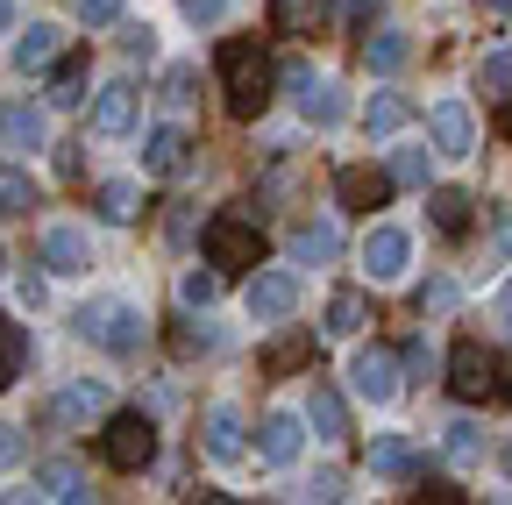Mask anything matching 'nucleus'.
<instances>
[{
    "label": "nucleus",
    "mask_w": 512,
    "mask_h": 505,
    "mask_svg": "<svg viewBox=\"0 0 512 505\" xmlns=\"http://www.w3.org/2000/svg\"><path fill=\"white\" fill-rule=\"evenodd\" d=\"M420 313H456V278H434L420 292Z\"/></svg>",
    "instance_id": "a19ab883"
},
{
    "label": "nucleus",
    "mask_w": 512,
    "mask_h": 505,
    "mask_svg": "<svg viewBox=\"0 0 512 505\" xmlns=\"http://www.w3.org/2000/svg\"><path fill=\"white\" fill-rule=\"evenodd\" d=\"M306 427H313V441H349V413H342V392L313 385V399H306Z\"/></svg>",
    "instance_id": "5701e85b"
},
{
    "label": "nucleus",
    "mask_w": 512,
    "mask_h": 505,
    "mask_svg": "<svg viewBox=\"0 0 512 505\" xmlns=\"http://www.w3.org/2000/svg\"><path fill=\"white\" fill-rule=\"evenodd\" d=\"M399 363H406V370H420V377H427V370H434V349H427V342H406V356H399Z\"/></svg>",
    "instance_id": "37998d69"
},
{
    "label": "nucleus",
    "mask_w": 512,
    "mask_h": 505,
    "mask_svg": "<svg viewBox=\"0 0 512 505\" xmlns=\"http://www.w3.org/2000/svg\"><path fill=\"white\" fill-rule=\"evenodd\" d=\"M498 328H505V335H512V278H505V285H498Z\"/></svg>",
    "instance_id": "a18cd8bd"
},
{
    "label": "nucleus",
    "mask_w": 512,
    "mask_h": 505,
    "mask_svg": "<svg viewBox=\"0 0 512 505\" xmlns=\"http://www.w3.org/2000/svg\"><path fill=\"white\" fill-rule=\"evenodd\" d=\"M228 8H235V0H178V15H185L192 29H221Z\"/></svg>",
    "instance_id": "4c0bfd02"
},
{
    "label": "nucleus",
    "mask_w": 512,
    "mask_h": 505,
    "mask_svg": "<svg viewBox=\"0 0 512 505\" xmlns=\"http://www.w3.org/2000/svg\"><path fill=\"white\" fill-rule=\"evenodd\" d=\"M477 93H491V100H512V50H491L484 65H477Z\"/></svg>",
    "instance_id": "c9c22d12"
},
{
    "label": "nucleus",
    "mask_w": 512,
    "mask_h": 505,
    "mask_svg": "<svg viewBox=\"0 0 512 505\" xmlns=\"http://www.w3.org/2000/svg\"><path fill=\"white\" fill-rule=\"evenodd\" d=\"M413 271V235L399 228V221H377L370 235H363V278L370 285H399Z\"/></svg>",
    "instance_id": "423d86ee"
},
{
    "label": "nucleus",
    "mask_w": 512,
    "mask_h": 505,
    "mask_svg": "<svg viewBox=\"0 0 512 505\" xmlns=\"http://www.w3.org/2000/svg\"><path fill=\"white\" fill-rule=\"evenodd\" d=\"M271 22L285 36H313L320 22H328V0H271Z\"/></svg>",
    "instance_id": "cd10ccee"
},
{
    "label": "nucleus",
    "mask_w": 512,
    "mask_h": 505,
    "mask_svg": "<svg viewBox=\"0 0 512 505\" xmlns=\"http://www.w3.org/2000/svg\"><path fill=\"white\" fill-rule=\"evenodd\" d=\"M121 57H128V65H150V57H157V29H128L121 36Z\"/></svg>",
    "instance_id": "ea45409f"
},
{
    "label": "nucleus",
    "mask_w": 512,
    "mask_h": 505,
    "mask_svg": "<svg viewBox=\"0 0 512 505\" xmlns=\"http://www.w3.org/2000/svg\"><path fill=\"white\" fill-rule=\"evenodd\" d=\"M0 143L22 150V157L50 150V114H43V107H29V100H8V107H0Z\"/></svg>",
    "instance_id": "2eb2a0df"
},
{
    "label": "nucleus",
    "mask_w": 512,
    "mask_h": 505,
    "mask_svg": "<svg viewBox=\"0 0 512 505\" xmlns=\"http://www.w3.org/2000/svg\"><path fill=\"white\" fill-rule=\"evenodd\" d=\"M57 50H64V29H57V22H29V29L15 36V72H43Z\"/></svg>",
    "instance_id": "4be33fe9"
},
{
    "label": "nucleus",
    "mask_w": 512,
    "mask_h": 505,
    "mask_svg": "<svg viewBox=\"0 0 512 505\" xmlns=\"http://www.w3.org/2000/svg\"><path fill=\"white\" fill-rule=\"evenodd\" d=\"M335 193H342V207H384V193H392V171L342 164V171H335Z\"/></svg>",
    "instance_id": "aec40b11"
},
{
    "label": "nucleus",
    "mask_w": 512,
    "mask_h": 505,
    "mask_svg": "<svg viewBox=\"0 0 512 505\" xmlns=\"http://www.w3.org/2000/svg\"><path fill=\"white\" fill-rule=\"evenodd\" d=\"M271 86H278V72H271V57L256 50V43H221V93H228V114H264L271 107Z\"/></svg>",
    "instance_id": "f257e3e1"
},
{
    "label": "nucleus",
    "mask_w": 512,
    "mask_h": 505,
    "mask_svg": "<svg viewBox=\"0 0 512 505\" xmlns=\"http://www.w3.org/2000/svg\"><path fill=\"white\" fill-rule=\"evenodd\" d=\"M72 15H79V29H114L121 22V0H72Z\"/></svg>",
    "instance_id": "58836bf2"
},
{
    "label": "nucleus",
    "mask_w": 512,
    "mask_h": 505,
    "mask_svg": "<svg viewBox=\"0 0 512 505\" xmlns=\"http://www.w3.org/2000/svg\"><path fill=\"white\" fill-rule=\"evenodd\" d=\"M36 207V178L22 164H0V214H29Z\"/></svg>",
    "instance_id": "473e14b6"
},
{
    "label": "nucleus",
    "mask_w": 512,
    "mask_h": 505,
    "mask_svg": "<svg viewBox=\"0 0 512 505\" xmlns=\"http://www.w3.org/2000/svg\"><path fill=\"white\" fill-rule=\"evenodd\" d=\"M299 449H306V413L271 406L264 420H256V456H264L271 470H292V463H299Z\"/></svg>",
    "instance_id": "4468645a"
},
{
    "label": "nucleus",
    "mask_w": 512,
    "mask_h": 505,
    "mask_svg": "<svg viewBox=\"0 0 512 505\" xmlns=\"http://www.w3.org/2000/svg\"><path fill=\"white\" fill-rule=\"evenodd\" d=\"M0 278H8V242H0Z\"/></svg>",
    "instance_id": "603ef678"
},
{
    "label": "nucleus",
    "mask_w": 512,
    "mask_h": 505,
    "mask_svg": "<svg viewBox=\"0 0 512 505\" xmlns=\"http://www.w3.org/2000/svg\"><path fill=\"white\" fill-rule=\"evenodd\" d=\"M377 8H384V0H349V22H356V29H363V22H370V15H377Z\"/></svg>",
    "instance_id": "49530a36"
},
{
    "label": "nucleus",
    "mask_w": 512,
    "mask_h": 505,
    "mask_svg": "<svg viewBox=\"0 0 512 505\" xmlns=\"http://www.w3.org/2000/svg\"><path fill=\"white\" fill-rule=\"evenodd\" d=\"M491 249H498V257L512 264V221H498V235H491Z\"/></svg>",
    "instance_id": "de8ad7c7"
},
{
    "label": "nucleus",
    "mask_w": 512,
    "mask_h": 505,
    "mask_svg": "<svg viewBox=\"0 0 512 505\" xmlns=\"http://www.w3.org/2000/svg\"><path fill=\"white\" fill-rule=\"evenodd\" d=\"M192 100H200V72H192V65H171V72H164V107H192Z\"/></svg>",
    "instance_id": "e433bc0d"
},
{
    "label": "nucleus",
    "mask_w": 512,
    "mask_h": 505,
    "mask_svg": "<svg viewBox=\"0 0 512 505\" xmlns=\"http://www.w3.org/2000/svg\"><path fill=\"white\" fill-rule=\"evenodd\" d=\"M100 456H107L114 470H150V463H157V420H150V413H114V420L100 427Z\"/></svg>",
    "instance_id": "7ed1b4c3"
},
{
    "label": "nucleus",
    "mask_w": 512,
    "mask_h": 505,
    "mask_svg": "<svg viewBox=\"0 0 512 505\" xmlns=\"http://www.w3.org/2000/svg\"><path fill=\"white\" fill-rule=\"evenodd\" d=\"M392 185H413V193H427V178H434V143H392Z\"/></svg>",
    "instance_id": "393cba45"
},
{
    "label": "nucleus",
    "mask_w": 512,
    "mask_h": 505,
    "mask_svg": "<svg viewBox=\"0 0 512 505\" xmlns=\"http://www.w3.org/2000/svg\"><path fill=\"white\" fill-rule=\"evenodd\" d=\"M43 271L50 278H86L93 271V235L79 221H50L43 228Z\"/></svg>",
    "instance_id": "9b49d317"
},
{
    "label": "nucleus",
    "mask_w": 512,
    "mask_h": 505,
    "mask_svg": "<svg viewBox=\"0 0 512 505\" xmlns=\"http://www.w3.org/2000/svg\"><path fill=\"white\" fill-rule=\"evenodd\" d=\"M285 93L299 100V114L313 121V129H342V121H349V93H342V79H320L313 65H292V72H285Z\"/></svg>",
    "instance_id": "20e7f679"
},
{
    "label": "nucleus",
    "mask_w": 512,
    "mask_h": 505,
    "mask_svg": "<svg viewBox=\"0 0 512 505\" xmlns=\"http://www.w3.org/2000/svg\"><path fill=\"white\" fill-rule=\"evenodd\" d=\"M200 441H207L214 463H242V456H249V420H242V406H235V399H214V406L200 413Z\"/></svg>",
    "instance_id": "ddd939ff"
},
{
    "label": "nucleus",
    "mask_w": 512,
    "mask_h": 505,
    "mask_svg": "<svg viewBox=\"0 0 512 505\" xmlns=\"http://www.w3.org/2000/svg\"><path fill=\"white\" fill-rule=\"evenodd\" d=\"M448 392L470 399V406L498 392V363H491L484 342H456V349H448Z\"/></svg>",
    "instance_id": "f8f14e48"
},
{
    "label": "nucleus",
    "mask_w": 512,
    "mask_h": 505,
    "mask_svg": "<svg viewBox=\"0 0 512 505\" xmlns=\"http://www.w3.org/2000/svg\"><path fill=\"white\" fill-rule=\"evenodd\" d=\"M498 470H505V477H512V441H505V449H498Z\"/></svg>",
    "instance_id": "8fccbe9b"
},
{
    "label": "nucleus",
    "mask_w": 512,
    "mask_h": 505,
    "mask_svg": "<svg viewBox=\"0 0 512 505\" xmlns=\"http://www.w3.org/2000/svg\"><path fill=\"white\" fill-rule=\"evenodd\" d=\"M72 328H79L86 342H100L107 356H143V342H150V321H143V306H136V299L79 306V313H72Z\"/></svg>",
    "instance_id": "f03ea898"
},
{
    "label": "nucleus",
    "mask_w": 512,
    "mask_h": 505,
    "mask_svg": "<svg viewBox=\"0 0 512 505\" xmlns=\"http://www.w3.org/2000/svg\"><path fill=\"white\" fill-rule=\"evenodd\" d=\"M22 370H29V335L15 321H0V392H8Z\"/></svg>",
    "instance_id": "72a5a7b5"
},
{
    "label": "nucleus",
    "mask_w": 512,
    "mask_h": 505,
    "mask_svg": "<svg viewBox=\"0 0 512 505\" xmlns=\"http://www.w3.org/2000/svg\"><path fill=\"white\" fill-rule=\"evenodd\" d=\"M93 129L100 136H136L143 129V86L136 79H107L93 93Z\"/></svg>",
    "instance_id": "1a4fd4ad"
},
{
    "label": "nucleus",
    "mask_w": 512,
    "mask_h": 505,
    "mask_svg": "<svg viewBox=\"0 0 512 505\" xmlns=\"http://www.w3.org/2000/svg\"><path fill=\"white\" fill-rule=\"evenodd\" d=\"M484 8H491V15H512V0H484Z\"/></svg>",
    "instance_id": "3c124183"
},
{
    "label": "nucleus",
    "mask_w": 512,
    "mask_h": 505,
    "mask_svg": "<svg viewBox=\"0 0 512 505\" xmlns=\"http://www.w3.org/2000/svg\"><path fill=\"white\" fill-rule=\"evenodd\" d=\"M370 321V292H335L328 313H320V335H335V342H356Z\"/></svg>",
    "instance_id": "412c9836"
},
{
    "label": "nucleus",
    "mask_w": 512,
    "mask_h": 505,
    "mask_svg": "<svg viewBox=\"0 0 512 505\" xmlns=\"http://www.w3.org/2000/svg\"><path fill=\"white\" fill-rule=\"evenodd\" d=\"M306 498H342V470H313V484H306Z\"/></svg>",
    "instance_id": "79ce46f5"
},
{
    "label": "nucleus",
    "mask_w": 512,
    "mask_h": 505,
    "mask_svg": "<svg viewBox=\"0 0 512 505\" xmlns=\"http://www.w3.org/2000/svg\"><path fill=\"white\" fill-rule=\"evenodd\" d=\"M214 299H221V271H185L178 278V306L185 313H207Z\"/></svg>",
    "instance_id": "f704fd0d"
},
{
    "label": "nucleus",
    "mask_w": 512,
    "mask_h": 505,
    "mask_svg": "<svg viewBox=\"0 0 512 505\" xmlns=\"http://www.w3.org/2000/svg\"><path fill=\"white\" fill-rule=\"evenodd\" d=\"M185 129H171V121H157V129H143V178H178L185 171Z\"/></svg>",
    "instance_id": "dca6fc26"
},
{
    "label": "nucleus",
    "mask_w": 512,
    "mask_h": 505,
    "mask_svg": "<svg viewBox=\"0 0 512 505\" xmlns=\"http://www.w3.org/2000/svg\"><path fill=\"white\" fill-rule=\"evenodd\" d=\"M15 456H22V441H15V427H8V420H0V470H8Z\"/></svg>",
    "instance_id": "c03bdc74"
},
{
    "label": "nucleus",
    "mask_w": 512,
    "mask_h": 505,
    "mask_svg": "<svg viewBox=\"0 0 512 505\" xmlns=\"http://www.w3.org/2000/svg\"><path fill=\"white\" fill-rule=\"evenodd\" d=\"M441 449H448V463H484V456H491V434H484L470 413H456V420L441 427Z\"/></svg>",
    "instance_id": "b1692460"
},
{
    "label": "nucleus",
    "mask_w": 512,
    "mask_h": 505,
    "mask_svg": "<svg viewBox=\"0 0 512 505\" xmlns=\"http://www.w3.org/2000/svg\"><path fill=\"white\" fill-rule=\"evenodd\" d=\"M93 200H100V214H107L114 228H128V221L143 214V185H136V178H100Z\"/></svg>",
    "instance_id": "a878e982"
},
{
    "label": "nucleus",
    "mask_w": 512,
    "mask_h": 505,
    "mask_svg": "<svg viewBox=\"0 0 512 505\" xmlns=\"http://www.w3.org/2000/svg\"><path fill=\"white\" fill-rule=\"evenodd\" d=\"M370 477H392V484H413L420 477V456L406 434H377L370 441Z\"/></svg>",
    "instance_id": "f3484780"
},
{
    "label": "nucleus",
    "mask_w": 512,
    "mask_h": 505,
    "mask_svg": "<svg viewBox=\"0 0 512 505\" xmlns=\"http://www.w3.org/2000/svg\"><path fill=\"white\" fill-rule=\"evenodd\" d=\"M15 29V0H0V36H8Z\"/></svg>",
    "instance_id": "09e8293b"
},
{
    "label": "nucleus",
    "mask_w": 512,
    "mask_h": 505,
    "mask_svg": "<svg viewBox=\"0 0 512 505\" xmlns=\"http://www.w3.org/2000/svg\"><path fill=\"white\" fill-rule=\"evenodd\" d=\"M427 143H434V157H470V150H477V114H470V100H434V107H427Z\"/></svg>",
    "instance_id": "9d476101"
},
{
    "label": "nucleus",
    "mask_w": 512,
    "mask_h": 505,
    "mask_svg": "<svg viewBox=\"0 0 512 505\" xmlns=\"http://www.w3.org/2000/svg\"><path fill=\"white\" fill-rule=\"evenodd\" d=\"M342 257V228L335 221H299L292 228V264H335Z\"/></svg>",
    "instance_id": "6ab92c4d"
},
{
    "label": "nucleus",
    "mask_w": 512,
    "mask_h": 505,
    "mask_svg": "<svg viewBox=\"0 0 512 505\" xmlns=\"http://www.w3.org/2000/svg\"><path fill=\"white\" fill-rule=\"evenodd\" d=\"M200 242H207L214 271H256V257H264V235H256V221H242V214H214Z\"/></svg>",
    "instance_id": "39448f33"
},
{
    "label": "nucleus",
    "mask_w": 512,
    "mask_h": 505,
    "mask_svg": "<svg viewBox=\"0 0 512 505\" xmlns=\"http://www.w3.org/2000/svg\"><path fill=\"white\" fill-rule=\"evenodd\" d=\"M406 57H413V36H406V29H377V36H370V72H377V79H392Z\"/></svg>",
    "instance_id": "7c9ffc66"
},
{
    "label": "nucleus",
    "mask_w": 512,
    "mask_h": 505,
    "mask_svg": "<svg viewBox=\"0 0 512 505\" xmlns=\"http://www.w3.org/2000/svg\"><path fill=\"white\" fill-rule=\"evenodd\" d=\"M399 385H406V377H399V356H392V349H356V356H349V392H356L363 406H392Z\"/></svg>",
    "instance_id": "6e6552de"
},
{
    "label": "nucleus",
    "mask_w": 512,
    "mask_h": 505,
    "mask_svg": "<svg viewBox=\"0 0 512 505\" xmlns=\"http://www.w3.org/2000/svg\"><path fill=\"white\" fill-rule=\"evenodd\" d=\"M242 306H249V321H264V328L292 321V313H299V271H249Z\"/></svg>",
    "instance_id": "0eeeda50"
},
{
    "label": "nucleus",
    "mask_w": 512,
    "mask_h": 505,
    "mask_svg": "<svg viewBox=\"0 0 512 505\" xmlns=\"http://www.w3.org/2000/svg\"><path fill=\"white\" fill-rule=\"evenodd\" d=\"M470 207H477V200H470V193H456V185L427 193V214H434V228H441V235H463V228H470Z\"/></svg>",
    "instance_id": "c85d7f7f"
},
{
    "label": "nucleus",
    "mask_w": 512,
    "mask_h": 505,
    "mask_svg": "<svg viewBox=\"0 0 512 505\" xmlns=\"http://www.w3.org/2000/svg\"><path fill=\"white\" fill-rule=\"evenodd\" d=\"M107 406H114L107 377H72V385L57 392V420H100Z\"/></svg>",
    "instance_id": "a211bd4d"
},
{
    "label": "nucleus",
    "mask_w": 512,
    "mask_h": 505,
    "mask_svg": "<svg viewBox=\"0 0 512 505\" xmlns=\"http://www.w3.org/2000/svg\"><path fill=\"white\" fill-rule=\"evenodd\" d=\"M363 129H370L377 143H392V136L406 129V100H399V93H370V107H363Z\"/></svg>",
    "instance_id": "c756f323"
},
{
    "label": "nucleus",
    "mask_w": 512,
    "mask_h": 505,
    "mask_svg": "<svg viewBox=\"0 0 512 505\" xmlns=\"http://www.w3.org/2000/svg\"><path fill=\"white\" fill-rule=\"evenodd\" d=\"M50 107H79L86 100V57H64V65L50 72V93H43Z\"/></svg>",
    "instance_id": "2f4dec72"
},
{
    "label": "nucleus",
    "mask_w": 512,
    "mask_h": 505,
    "mask_svg": "<svg viewBox=\"0 0 512 505\" xmlns=\"http://www.w3.org/2000/svg\"><path fill=\"white\" fill-rule=\"evenodd\" d=\"M29 484H36V498H64V505H72V498H93V491H86V470H79V463H43V470H36Z\"/></svg>",
    "instance_id": "bb28decb"
}]
</instances>
